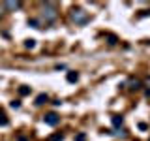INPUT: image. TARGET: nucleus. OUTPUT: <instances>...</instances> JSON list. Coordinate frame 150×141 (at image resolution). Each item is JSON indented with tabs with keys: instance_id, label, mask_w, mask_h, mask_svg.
Instances as JSON below:
<instances>
[{
	"instance_id": "nucleus-7",
	"label": "nucleus",
	"mask_w": 150,
	"mask_h": 141,
	"mask_svg": "<svg viewBox=\"0 0 150 141\" xmlns=\"http://www.w3.org/2000/svg\"><path fill=\"white\" fill-rule=\"evenodd\" d=\"M66 79H68L69 83H75V81H79V73H77V72H68Z\"/></svg>"
},
{
	"instance_id": "nucleus-14",
	"label": "nucleus",
	"mask_w": 150,
	"mask_h": 141,
	"mask_svg": "<svg viewBox=\"0 0 150 141\" xmlns=\"http://www.w3.org/2000/svg\"><path fill=\"white\" fill-rule=\"evenodd\" d=\"M9 105H11L13 109H19V107H21V102H19V100H13L11 103H9Z\"/></svg>"
},
{
	"instance_id": "nucleus-8",
	"label": "nucleus",
	"mask_w": 150,
	"mask_h": 141,
	"mask_svg": "<svg viewBox=\"0 0 150 141\" xmlns=\"http://www.w3.org/2000/svg\"><path fill=\"white\" fill-rule=\"evenodd\" d=\"M112 124H115L116 126V128H120V126H122V122H124V119H122V117L120 115H112Z\"/></svg>"
},
{
	"instance_id": "nucleus-17",
	"label": "nucleus",
	"mask_w": 150,
	"mask_h": 141,
	"mask_svg": "<svg viewBox=\"0 0 150 141\" xmlns=\"http://www.w3.org/2000/svg\"><path fill=\"white\" fill-rule=\"evenodd\" d=\"M144 85H146V87L150 88V77H146V81H144Z\"/></svg>"
},
{
	"instance_id": "nucleus-13",
	"label": "nucleus",
	"mask_w": 150,
	"mask_h": 141,
	"mask_svg": "<svg viewBox=\"0 0 150 141\" xmlns=\"http://www.w3.org/2000/svg\"><path fill=\"white\" fill-rule=\"evenodd\" d=\"M28 25L34 26V28H41V26H40V21H36V19H28Z\"/></svg>"
},
{
	"instance_id": "nucleus-9",
	"label": "nucleus",
	"mask_w": 150,
	"mask_h": 141,
	"mask_svg": "<svg viewBox=\"0 0 150 141\" xmlns=\"http://www.w3.org/2000/svg\"><path fill=\"white\" fill-rule=\"evenodd\" d=\"M19 94H21V96H26V94H30V87H26V85H23V87L19 88Z\"/></svg>"
},
{
	"instance_id": "nucleus-6",
	"label": "nucleus",
	"mask_w": 150,
	"mask_h": 141,
	"mask_svg": "<svg viewBox=\"0 0 150 141\" xmlns=\"http://www.w3.org/2000/svg\"><path fill=\"white\" fill-rule=\"evenodd\" d=\"M47 100H49V96H47V94H38L36 96V105H43V103H47Z\"/></svg>"
},
{
	"instance_id": "nucleus-10",
	"label": "nucleus",
	"mask_w": 150,
	"mask_h": 141,
	"mask_svg": "<svg viewBox=\"0 0 150 141\" xmlns=\"http://www.w3.org/2000/svg\"><path fill=\"white\" fill-rule=\"evenodd\" d=\"M64 139V134H60V132H58V134H54V135H51V137H49V141H62Z\"/></svg>"
},
{
	"instance_id": "nucleus-2",
	"label": "nucleus",
	"mask_w": 150,
	"mask_h": 141,
	"mask_svg": "<svg viewBox=\"0 0 150 141\" xmlns=\"http://www.w3.org/2000/svg\"><path fill=\"white\" fill-rule=\"evenodd\" d=\"M41 6H43L41 17L45 19V23H53V21H56V17H58V11H56V6H54V4H53V2H43Z\"/></svg>"
},
{
	"instance_id": "nucleus-1",
	"label": "nucleus",
	"mask_w": 150,
	"mask_h": 141,
	"mask_svg": "<svg viewBox=\"0 0 150 141\" xmlns=\"http://www.w3.org/2000/svg\"><path fill=\"white\" fill-rule=\"evenodd\" d=\"M69 19L75 23V25H86L90 21V15H88L86 9H83L81 6H73L71 11H69Z\"/></svg>"
},
{
	"instance_id": "nucleus-15",
	"label": "nucleus",
	"mask_w": 150,
	"mask_h": 141,
	"mask_svg": "<svg viewBox=\"0 0 150 141\" xmlns=\"http://www.w3.org/2000/svg\"><path fill=\"white\" fill-rule=\"evenodd\" d=\"M75 141H86V135H84V134H77V135H75Z\"/></svg>"
},
{
	"instance_id": "nucleus-11",
	"label": "nucleus",
	"mask_w": 150,
	"mask_h": 141,
	"mask_svg": "<svg viewBox=\"0 0 150 141\" xmlns=\"http://www.w3.org/2000/svg\"><path fill=\"white\" fill-rule=\"evenodd\" d=\"M9 124V120H8V117L4 115V113H0V126H8Z\"/></svg>"
},
{
	"instance_id": "nucleus-5",
	"label": "nucleus",
	"mask_w": 150,
	"mask_h": 141,
	"mask_svg": "<svg viewBox=\"0 0 150 141\" xmlns=\"http://www.w3.org/2000/svg\"><path fill=\"white\" fill-rule=\"evenodd\" d=\"M4 8L9 9V11H17V9L23 8V4L21 2H4Z\"/></svg>"
},
{
	"instance_id": "nucleus-4",
	"label": "nucleus",
	"mask_w": 150,
	"mask_h": 141,
	"mask_svg": "<svg viewBox=\"0 0 150 141\" xmlns=\"http://www.w3.org/2000/svg\"><path fill=\"white\" fill-rule=\"evenodd\" d=\"M124 87H128L129 90H139L141 87H143V83L139 81V79H128V81H126V85Z\"/></svg>"
},
{
	"instance_id": "nucleus-18",
	"label": "nucleus",
	"mask_w": 150,
	"mask_h": 141,
	"mask_svg": "<svg viewBox=\"0 0 150 141\" xmlns=\"http://www.w3.org/2000/svg\"><path fill=\"white\" fill-rule=\"evenodd\" d=\"M19 141H26V139H25V137H19Z\"/></svg>"
},
{
	"instance_id": "nucleus-16",
	"label": "nucleus",
	"mask_w": 150,
	"mask_h": 141,
	"mask_svg": "<svg viewBox=\"0 0 150 141\" xmlns=\"http://www.w3.org/2000/svg\"><path fill=\"white\" fill-rule=\"evenodd\" d=\"M107 40H109V43H111V45H115V43H116V36H107Z\"/></svg>"
},
{
	"instance_id": "nucleus-3",
	"label": "nucleus",
	"mask_w": 150,
	"mask_h": 141,
	"mask_svg": "<svg viewBox=\"0 0 150 141\" xmlns=\"http://www.w3.org/2000/svg\"><path fill=\"white\" fill-rule=\"evenodd\" d=\"M43 122H45L47 126H56V124L60 122V117L56 115L54 111H51V113H47V115L43 117Z\"/></svg>"
},
{
	"instance_id": "nucleus-12",
	"label": "nucleus",
	"mask_w": 150,
	"mask_h": 141,
	"mask_svg": "<svg viewBox=\"0 0 150 141\" xmlns=\"http://www.w3.org/2000/svg\"><path fill=\"white\" fill-rule=\"evenodd\" d=\"M25 47H26V49H34V47H36V40H26Z\"/></svg>"
}]
</instances>
